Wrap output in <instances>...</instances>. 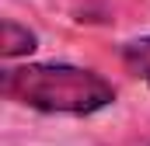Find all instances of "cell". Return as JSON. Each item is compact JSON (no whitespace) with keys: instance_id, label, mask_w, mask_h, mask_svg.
I'll return each instance as SVG.
<instances>
[{"instance_id":"1","label":"cell","mask_w":150,"mask_h":146,"mask_svg":"<svg viewBox=\"0 0 150 146\" xmlns=\"http://www.w3.org/2000/svg\"><path fill=\"white\" fill-rule=\"evenodd\" d=\"M0 94L45 115H94L115 101V87L101 73L74 63H25L0 77Z\"/></svg>"},{"instance_id":"3","label":"cell","mask_w":150,"mask_h":146,"mask_svg":"<svg viewBox=\"0 0 150 146\" xmlns=\"http://www.w3.org/2000/svg\"><path fill=\"white\" fill-rule=\"evenodd\" d=\"M122 66L133 73L136 80H143L150 87V35L133 38V42L122 45Z\"/></svg>"},{"instance_id":"2","label":"cell","mask_w":150,"mask_h":146,"mask_svg":"<svg viewBox=\"0 0 150 146\" xmlns=\"http://www.w3.org/2000/svg\"><path fill=\"white\" fill-rule=\"evenodd\" d=\"M0 56L4 59H18V56H28V52H35L38 49V35L32 28H25V25H18V21H4L0 25Z\"/></svg>"}]
</instances>
